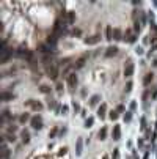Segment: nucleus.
<instances>
[{"instance_id": "obj_1", "label": "nucleus", "mask_w": 157, "mask_h": 159, "mask_svg": "<svg viewBox=\"0 0 157 159\" xmlns=\"http://www.w3.org/2000/svg\"><path fill=\"white\" fill-rule=\"evenodd\" d=\"M0 54H2V63H8L10 58L13 57V49L7 46V41L2 43V47H0Z\"/></svg>"}, {"instance_id": "obj_2", "label": "nucleus", "mask_w": 157, "mask_h": 159, "mask_svg": "<svg viewBox=\"0 0 157 159\" xmlns=\"http://www.w3.org/2000/svg\"><path fill=\"white\" fill-rule=\"evenodd\" d=\"M46 74H47V77H50L52 80H57L58 79V76H60V68H58V65H47L46 66Z\"/></svg>"}, {"instance_id": "obj_3", "label": "nucleus", "mask_w": 157, "mask_h": 159, "mask_svg": "<svg viewBox=\"0 0 157 159\" xmlns=\"http://www.w3.org/2000/svg\"><path fill=\"white\" fill-rule=\"evenodd\" d=\"M30 124H32V128H33V129H36V131L43 129V128H44L43 117H41V115H35V117H32V120H30Z\"/></svg>"}, {"instance_id": "obj_4", "label": "nucleus", "mask_w": 157, "mask_h": 159, "mask_svg": "<svg viewBox=\"0 0 157 159\" xmlns=\"http://www.w3.org/2000/svg\"><path fill=\"white\" fill-rule=\"evenodd\" d=\"M65 80H66V84H68V87H71V88H76L77 84H78V77H77L76 71H72V73H69V74L65 77Z\"/></svg>"}, {"instance_id": "obj_5", "label": "nucleus", "mask_w": 157, "mask_h": 159, "mask_svg": "<svg viewBox=\"0 0 157 159\" xmlns=\"http://www.w3.org/2000/svg\"><path fill=\"white\" fill-rule=\"evenodd\" d=\"M134 71H135V65L132 63L131 58H127V63L124 65V71H123V74H124V77H132Z\"/></svg>"}, {"instance_id": "obj_6", "label": "nucleus", "mask_w": 157, "mask_h": 159, "mask_svg": "<svg viewBox=\"0 0 157 159\" xmlns=\"http://www.w3.org/2000/svg\"><path fill=\"white\" fill-rule=\"evenodd\" d=\"M25 107H30V109H33V110L39 112V110H43V109H44V104L36 101V99H29V101H25Z\"/></svg>"}, {"instance_id": "obj_7", "label": "nucleus", "mask_w": 157, "mask_h": 159, "mask_svg": "<svg viewBox=\"0 0 157 159\" xmlns=\"http://www.w3.org/2000/svg\"><path fill=\"white\" fill-rule=\"evenodd\" d=\"M123 41H124V43H129V44H134V43L137 41V33H135L134 30H126Z\"/></svg>"}, {"instance_id": "obj_8", "label": "nucleus", "mask_w": 157, "mask_h": 159, "mask_svg": "<svg viewBox=\"0 0 157 159\" xmlns=\"http://www.w3.org/2000/svg\"><path fill=\"white\" fill-rule=\"evenodd\" d=\"M118 52H120L118 46H109V47L104 51V57H105V58H113V57L118 55Z\"/></svg>"}, {"instance_id": "obj_9", "label": "nucleus", "mask_w": 157, "mask_h": 159, "mask_svg": "<svg viewBox=\"0 0 157 159\" xmlns=\"http://www.w3.org/2000/svg\"><path fill=\"white\" fill-rule=\"evenodd\" d=\"M16 98V95L13 91H10V90H2V93H0V99H2L3 102H8V101H13Z\"/></svg>"}, {"instance_id": "obj_10", "label": "nucleus", "mask_w": 157, "mask_h": 159, "mask_svg": "<svg viewBox=\"0 0 157 159\" xmlns=\"http://www.w3.org/2000/svg\"><path fill=\"white\" fill-rule=\"evenodd\" d=\"M99 41H101V35H91V36H85V38H83V43H85V44H90V46L98 44Z\"/></svg>"}, {"instance_id": "obj_11", "label": "nucleus", "mask_w": 157, "mask_h": 159, "mask_svg": "<svg viewBox=\"0 0 157 159\" xmlns=\"http://www.w3.org/2000/svg\"><path fill=\"white\" fill-rule=\"evenodd\" d=\"M58 40H60L58 36H55L54 33H50V35L47 36V41H46V44H49V46L52 47V49H55V47H57V44H58Z\"/></svg>"}, {"instance_id": "obj_12", "label": "nucleus", "mask_w": 157, "mask_h": 159, "mask_svg": "<svg viewBox=\"0 0 157 159\" xmlns=\"http://www.w3.org/2000/svg\"><path fill=\"white\" fill-rule=\"evenodd\" d=\"M112 139H113V140H120L121 139V126L120 124H115L113 126V131H112Z\"/></svg>"}, {"instance_id": "obj_13", "label": "nucleus", "mask_w": 157, "mask_h": 159, "mask_svg": "<svg viewBox=\"0 0 157 159\" xmlns=\"http://www.w3.org/2000/svg\"><path fill=\"white\" fill-rule=\"evenodd\" d=\"M38 90L39 93H43V95H50V91H52V87L47 85V84H41L38 87Z\"/></svg>"}, {"instance_id": "obj_14", "label": "nucleus", "mask_w": 157, "mask_h": 159, "mask_svg": "<svg viewBox=\"0 0 157 159\" xmlns=\"http://www.w3.org/2000/svg\"><path fill=\"white\" fill-rule=\"evenodd\" d=\"M82 151H83V140H82V137H78L77 142H76V155L80 156Z\"/></svg>"}, {"instance_id": "obj_15", "label": "nucleus", "mask_w": 157, "mask_h": 159, "mask_svg": "<svg viewBox=\"0 0 157 159\" xmlns=\"http://www.w3.org/2000/svg\"><path fill=\"white\" fill-rule=\"evenodd\" d=\"M105 115H107V104L102 102V104L99 106V109H98V117L105 118Z\"/></svg>"}, {"instance_id": "obj_16", "label": "nucleus", "mask_w": 157, "mask_h": 159, "mask_svg": "<svg viewBox=\"0 0 157 159\" xmlns=\"http://www.w3.org/2000/svg\"><path fill=\"white\" fill-rule=\"evenodd\" d=\"M123 38H124V32L121 29H115L113 30V40L115 41H123Z\"/></svg>"}, {"instance_id": "obj_17", "label": "nucleus", "mask_w": 157, "mask_h": 159, "mask_svg": "<svg viewBox=\"0 0 157 159\" xmlns=\"http://www.w3.org/2000/svg\"><path fill=\"white\" fill-rule=\"evenodd\" d=\"M107 132H109L107 126H102V128L99 129V132H98V139L99 140H105V139H107Z\"/></svg>"}, {"instance_id": "obj_18", "label": "nucleus", "mask_w": 157, "mask_h": 159, "mask_svg": "<svg viewBox=\"0 0 157 159\" xmlns=\"http://www.w3.org/2000/svg\"><path fill=\"white\" fill-rule=\"evenodd\" d=\"M113 27H112V25H107V27H105V38H107V40L109 41H112V40H113Z\"/></svg>"}, {"instance_id": "obj_19", "label": "nucleus", "mask_w": 157, "mask_h": 159, "mask_svg": "<svg viewBox=\"0 0 157 159\" xmlns=\"http://www.w3.org/2000/svg\"><path fill=\"white\" fill-rule=\"evenodd\" d=\"M21 137H22V142L27 145V144H30V134H29V131H21Z\"/></svg>"}, {"instance_id": "obj_20", "label": "nucleus", "mask_w": 157, "mask_h": 159, "mask_svg": "<svg viewBox=\"0 0 157 159\" xmlns=\"http://www.w3.org/2000/svg\"><path fill=\"white\" fill-rule=\"evenodd\" d=\"M101 99H102V98H101L99 95H93V96H91V99H90V106H91V107L98 106V104L101 102Z\"/></svg>"}, {"instance_id": "obj_21", "label": "nucleus", "mask_w": 157, "mask_h": 159, "mask_svg": "<svg viewBox=\"0 0 157 159\" xmlns=\"http://www.w3.org/2000/svg\"><path fill=\"white\" fill-rule=\"evenodd\" d=\"M153 79H154V74H153V73H148V74L143 77V85H149L151 82H153Z\"/></svg>"}, {"instance_id": "obj_22", "label": "nucleus", "mask_w": 157, "mask_h": 159, "mask_svg": "<svg viewBox=\"0 0 157 159\" xmlns=\"http://www.w3.org/2000/svg\"><path fill=\"white\" fill-rule=\"evenodd\" d=\"M18 120H19V123H25V121H29V120H32V117L25 112V113H21L18 117Z\"/></svg>"}, {"instance_id": "obj_23", "label": "nucleus", "mask_w": 157, "mask_h": 159, "mask_svg": "<svg viewBox=\"0 0 157 159\" xmlns=\"http://www.w3.org/2000/svg\"><path fill=\"white\" fill-rule=\"evenodd\" d=\"M2 159H10V150H8V146H7V144H3V146H2Z\"/></svg>"}, {"instance_id": "obj_24", "label": "nucleus", "mask_w": 157, "mask_h": 159, "mask_svg": "<svg viewBox=\"0 0 157 159\" xmlns=\"http://www.w3.org/2000/svg\"><path fill=\"white\" fill-rule=\"evenodd\" d=\"M58 134H60V128H58V126H54L52 131L49 132V137H50V139H54V137H57Z\"/></svg>"}, {"instance_id": "obj_25", "label": "nucleus", "mask_w": 157, "mask_h": 159, "mask_svg": "<svg viewBox=\"0 0 157 159\" xmlns=\"http://www.w3.org/2000/svg\"><path fill=\"white\" fill-rule=\"evenodd\" d=\"M140 24H142V22H140V21H134V32H135V33L138 35L140 33V32H142V25H140Z\"/></svg>"}, {"instance_id": "obj_26", "label": "nucleus", "mask_w": 157, "mask_h": 159, "mask_svg": "<svg viewBox=\"0 0 157 159\" xmlns=\"http://www.w3.org/2000/svg\"><path fill=\"white\" fill-rule=\"evenodd\" d=\"M93 124H94V118H93V117H88V118L85 120V124H83V126H85V128H91Z\"/></svg>"}, {"instance_id": "obj_27", "label": "nucleus", "mask_w": 157, "mask_h": 159, "mask_svg": "<svg viewBox=\"0 0 157 159\" xmlns=\"http://www.w3.org/2000/svg\"><path fill=\"white\" fill-rule=\"evenodd\" d=\"M118 117H120V113H118L116 110H112V112L109 113V118L112 120V121H115V120H118Z\"/></svg>"}, {"instance_id": "obj_28", "label": "nucleus", "mask_w": 157, "mask_h": 159, "mask_svg": "<svg viewBox=\"0 0 157 159\" xmlns=\"http://www.w3.org/2000/svg\"><path fill=\"white\" fill-rule=\"evenodd\" d=\"M83 65H85V58L82 57V58H78V60H77V63L74 65V66H76V69H80Z\"/></svg>"}, {"instance_id": "obj_29", "label": "nucleus", "mask_w": 157, "mask_h": 159, "mask_svg": "<svg viewBox=\"0 0 157 159\" xmlns=\"http://www.w3.org/2000/svg\"><path fill=\"white\" fill-rule=\"evenodd\" d=\"M123 118H124V121H126V123H131V121H132V112H131V110H129V112H126V113H124V117H123Z\"/></svg>"}, {"instance_id": "obj_30", "label": "nucleus", "mask_w": 157, "mask_h": 159, "mask_svg": "<svg viewBox=\"0 0 157 159\" xmlns=\"http://www.w3.org/2000/svg\"><path fill=\"white\" fill-rule=\"evenodd\" d=\"M71 35L76 36V38H78V36H82V30H80V29H72V30H71Z\"/></svg>"}, {"instance_id": "obj_31", "label": "nucleus", "mask_w": 157, "mask_h": 159, "mask_svg": "<svg viewBox=\"0 0 157 159\" xmlns=\"http://www.w3.org/2000/svg\"><path fill=\"white\" fill-rule=\"evenodd\" d=\"M3 137H5V140H7V142H16V135L14 134H5Z\"/></svg>"}, {"instance_id": "obj_32", "label": "nucleus", "mask_w": 157, "mask_h": 159, "mask_svg": "<svg viewBox=\"0 0 157 159\" xmlns=\"http://www.w3.org/2000/svg\"><path fill=\"white\" fill-rule=\"evenodd\" d=\"M16 131H18V126L16 124H10L8 126V134H14Z\"/></svg>"}, {"instance_id": "obj_33", "label": "nucleus", "mask_w": 157, "mask_h": 159, "mask_svg": "<svg viewBox=\"0 0 157 159\" xmlns=\"http://www.w3.org/2000/svg\"><path fill=\"white\" fill-rule=\"evenodd\" d=\"M129 109H131V112L134 113L137 110V101H131V104H129Z\"/></svg>"}, {"instance_id": "obj_34", "label": "nucleus", "mask_w": 157, "mask_h": 159, "mask_svg": "<svg viewBox=\"0 0 157 159\" xmlns=\"http://www.w3.org/2000/svg\"><path fill=\"white\" fill-rule=\"evenodd\" d=\"M112 159H120V150L118 148H115L113 153H112Z\"/></svg>"}, {"instance_id": "obj_35", "label": "nucleus", "mask_w": 157, "mask_h": 159, "mask_svg": "<svg viewBox=\"0 0 157 159\" xmlns=\"http://www.w3.org/2000/svg\"><path fill=\"white\" fill-rule=\"evenodd\" d=\"M72 109H74V112H82V110H80V106H78V102H76V101L72 102Z\"/></svg>"}, {"instance_id": "obj_36", "label": "nucleus", "mask_w": 157, "mask_h": 159, "mask_svg": "<svg viewBox=\"0 0 157 159\" xmlns=\"http://www.w3.org/2000/svg\"><path fill=\"white\" fill-rule=\"evenodd\" d=\"M135 54H138V55H143V54H145L143 47H142V46H137V47H135Z\"/></svg>"}, {"instance_id": "obj_37", "label": "nucleus", "mask_w": 157, "mask_h": 159, "mask_svg": "<svg viewBox=\"0 0 157 159\" xmlns=\"http://www.w3.org/2000/svg\"><path fill=\"white\" fill-rule=\"evenodd\" d=\"M132 85H134V84H132V82H131V80H129V82H127V84H126V88H124V91H126V93H129V91H131V90H132Z\"/></svg>"}, {"instance_id": "obj_38", "label": "nucleus", "mask_w": 157, "mask_h": 159, "mask_svg": "<svg viewBox=\"0 0 157 159\" xmlns=\"http://www.w3.org/2000/svg\"><path fill=\"white\" fill-rule=\"evenodd\" d=\"M149 36H151V35H148V36H145V38H143V44H145V46L151 44V38H149Z\"/></svg>"}, {"instance_id": "obj_39", "label": "nucleus", "mask_w": 157, "mask_h": 159, "mask_svg": "<svg viewBox=\"0 0 157 159\" xmlns=\"http://www.w3.org/2000/svg\"><path fill=\"white\" fill-rule=\"evenodd\" d=\"M55 90H57L58 93L63 91V84H60V82H57V85H55Z\"/></svg>"}, {"instance_id": "obj_40", "label": "nucleus", "mask_w": 157, "mask_h": 159, "mask_svg": "<svg viewBox=\"0 0 157 159\" xmlns=\"http://www.w3.org/2000/svg\"><path fill=\"white\" fill-rule=\"evenodd\" d=\"M124 110H126V107H124V106H123V104H120V106H118V107H116V112H118V113H123V112H124Z\"/></svg>"}, {"instance_id": "obj_41", "label": "nucleus", "mask_w": 157, "mask_h": 159, "mask_svg": "<svg viewBox=\"0 0 157 159\" xmlns=\"http://www.w3.org/2000/svg\"><path fill=\"white\" fill-rule=\"evenodd\" d=\"M60 113H63V115L68 113V106H61V110H60Z\"/></svg>"}, {"instance_id": "obj_42", "label": "nucleus", "mask_w": 157, "mask_h": 159, "mask_svg": "<svg viewBox=\"0 0 157 159\" xmlns=\"http://www.w3.org/2000/svg\"><path fill=\"white\" fill-rule=\"evenodd\" d=\"M142 129H146V117H142Z\"/></svg>"}, {"instance_id": "obj_43", "label": "nucleus", "mask_w": 157, "mask_h": 159, "mask_svg": "<svg viewBox=\"0 0 157 159\" xmlns=\"http://www.w3.org/2000/svg\"><path fill=\"white\" fill-rule=\"evenodd\" d=\"M149 95H151V91H149V90H146V91H145V93H143V99H145V101H146Z\"/></svg>"}, {"instance_id": "obj_44", "label": "nucleus", "mask_w": 157, "mask_h": 159, "mask_svg": "<svg viewBox=\"0 0 157 159\" xmlns=\"http://www.w3.org/2000/svg\"><path fill=\"white\" fill-rule=\"evenodd\" d=\"M151 98H153V99H157V88L153 90V95H151Z\"/></svg>"}, {"instance_id": "obj_45", "label": "nucleus", "mask_w": 157, "mask_h": 159, "mask_svg": "<svg viewBox=\"0 0 157 159\" xmlns=\"http://www.w3.org/2000/svg\"><path fill=\"white\" fill-rule=\"evenodd\" d=\"M66 153H68V148H61V151L58 153L60 156H63V155H66Z\"/></svg>"}, {"instance_id": "obj_46", "label": "nucleus", "mask_w": 157, "mask_h": 159, "mask_svg": "<svg viewBox=\"0 0 157 159\" xmlns=\"http://www.w3.org/2000/svg\"><path fill=\"white\" fill-rule=\"evenodd\" d=\"M80 93H82V96H87V90H85V88H82Z\"/></svg>"}, {"instance_id": "obj_47", "label": "nucleus", "mask_w": 157, "mask_h": 159, "mask_svg": "<svg viewBox=\"0 0 157 159\" xmlns=\"http://www.w3.org/2000/svg\"><path fill=\"white\" fill-rule=\"evenodd\" d=\"M148 158H149V151H146V153H145V158H143V159H148Z\"/></svg>"}]
</instances>
